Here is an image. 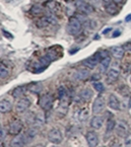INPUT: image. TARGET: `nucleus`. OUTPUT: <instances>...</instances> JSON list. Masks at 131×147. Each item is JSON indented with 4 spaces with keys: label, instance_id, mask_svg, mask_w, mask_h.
<instances>
[{
    "label": "nucleus",
    "instance_id": "nucleus-11",
    "mask_svg": "<svg viewBox=\"0 0 131 147\" xmlns=\"http://www.w3.org/2000/svg\"><path fill=\"white\" fill-rule=\"evenodd\" d=\"M107 106L114 111H118L119 109H120V102H119L118 98H117L116 95H114V94L110 95L108 101H107Z\"/></svg>",
    "mask_w": 131,
    "mask_h": 147
},
{
    "label": "nucleus",
    "instance_id": "nucleus-10",
    "mask_svg": "<svg viewBox=\"0 0 131 147\" xmlns=\"http://www.w3.org/2000/svg\"><path fill=\"white\" fill-rule=\"evenodd\" d=\"M86 140H87L89 146L95 147L99 143V136L95 131H88L86 134Z\"/></svg>",
    "mask_w": 131,
    "mask_h": 147
},
{
    "label": "nucleus",
    "instance_id": "nucleus-26",
    "mask_svg": "<svg viewBox=\"0 0 131 147\" xmlns=\"http://www.w3.org/2000/svg\"><path fill=\"white\" fill-rule=\"evenodd\" d=\"M31 13L33 15H42V13H44V8L42 7L40 5H39V4H36V5H34L33 7L31 8Z\"/></svg>",
    "mask_w": 131,
    "mask_h": 147
},
{
    "label": "nucleus",
    "instance_id": "nucleus-38",
    "mask_svg": "<svg viewBox=\"0 0 131 147\" xmlns=\"http://www.w3.org/2000/svg\"><path fill=\"white\" fill-rule=\"evenodd\" d=\"M129 107H131V98H130V101H129Z\"/></svg>",
    "mask_w": 131,
    "mask_h": 147
},
{
    "label": "nucleus",
    "instance_id": "nucleus-31",
    "mask_svg": "<svg viewBox=\"0 0 131 147\" xmlns=\"http://www.w3.org/2000/svg\"><path fill=\"white\" fill-rule=\"evenodd\" d=\"M3 34H4V36H5L6 38H9V39H13V36H11V34L10 33H7L5 30H3Z\"/></svg>",
    "mask_w": 131,
    "mask_h": 147
},
{
    "label": "nucleus",
    "instance_id": "nucleus-6",
    "mask_svg": "<svg viewBox=\"0 0 131 147\" xmlns=\"http://www.w3.org/2000/svg\"><path fill=\"white\" fill-rule=\"evenodd\" d=\"M23 129V123L20 119H15L9 124L8 132L12 135H18Z\"/></svg>",
    "mask_w": 131,
    "mask_h": 147
},
{
    "label": "nucleus",
    "instance_id": "nucleus-33",
    "mask_svg": "<svg viewBox=\"0 0 131 147\" xmlns=\"http://www.w3.org/2000/svg\"><path fill=\"white\" fill-rule=\"evenodd\" d=\"M118 36H120V31H116L114 33V36H112V37L116 38V37H118Z\"/></svg>",
    "mask_w": 131,
    "mask_h": 147
},
{
    "label": "nucleus",
    "instance_id": "nucleus-1",
    "mask_svg": "<svg viewBox=\"0 0 131 147\" xmlns=\"http://www.w3.org/2000/svg\"><path fill=\"white\" fill-rule=\"evenodd\" d=\"M82 31V23L75 17H71L67 24V32L72 36H77Z\"/></svg>",
    "mask_w": 131,
    "mask_h": 147
},
{
    "label": "nucleus",
    "instance_id": "nucleus-23",
    "mask_svg": "<svg viewBox=\"0 0 131 147\" xmlns=\"http://www.w3.org/2000/svg\"><path fill=\"white\" fill-rule=\"evenodd\" d=\"M46 123V116H44L42 113H39L38 115H36V117H35V121H34V124L37 126H42Z\"/></svg>",
    "mask_w": 131,
    "mask_h": 147
},
{
    "label": "nucleus",
    "instance_id": "nucleus-27",
    "mask_svg": "<svg viewBox=\"0 0 131 147\" xmlns=\"http://www.w3.org/2000/svg\"><path fill=\"white\" fill-rule=\"evenodd\" d=\"M36 24H37V26L39 27V28H42V27L47 26V25L49 24V22H48V20H47V17H46V16H44V17L40 18V19L39 21H38Z\"/></svg>",
    "mask_w": 131,
    "mask_h": 147
},
{
    "label": "nucleus",
    "instance_id": "nucleus-24",
    "mask_svg": "<svg viewBox=\"0 0 131 147\" xmlns=\"http://www.w3.org/2000/svg\"><path fill=\"white\" fill-rule=\"evenodd\" d=\"M10 75V70L8 69V67L6 65H4V63L2 62L0 64V79H6L8 76Z\"/></svg>",
    "mask_w": 131,
    "mask_h": 147
},
{
    "label": "nucleus",
    "instance_id": "nucleus-35",
    "mask_svg": "<svg viewBox=\"0 0 131 147\" xmlns=\"http://www.w3.org/2000/svg\"><path fill=\"white\" fill-rule=\"evenodd\" d=\"M125 21L126 22H130L131 21V14H129V15L127 16V17L125 18Z\"/></svg>",
    "mask_w": 131,
    "mask_h": 147
},
{
    "label": "nucleus",
    "instance_id": "nucleus-20",
    "mask_svg": "<svg viewBox=\"0 0 131 147\" xmlns=\"http://www.w3.org/2000/svg\"><path fill=\"white\" fill-rule=\"evenodd\" d=\"M93 97V92L92 90H90L89 88L83 89L80 92V98L83 102H89Z\"/></svg>",
    "mask_w": 131,
    "mask_h": 147
},
{
    "label": "nucleus",
    "instance_id": "nucleus-37",
    "mask_svg": "<svg viewBox=\"0 0 131 147\" xmlns=\"http://www.w3.org/2000/svg\"><path fill=\"white\" fill-rule=\"evenodd\" d=\"M110 30H112V28H108V29H107V30H105V31H103V34H107V32H110Z\"/></svg>",
    "mask_w": 131,
    "mask_h": 147
},
{
    "label": "nucleus",
    "instance_id": "nucleus-18",
    "mask_svg": "<svg viewBox=\"0 0 131 147\" xmlns=\"http://www.w3.org/2000/svg\"><path fill=\"white\" fill-rule=\"evenodd\" d=\"M27 90H28V86H19L13 90L12 95L14 98H22Z\"/></svg>",
    "mask_w": 131,
    "mask_h": 147
},
{
    "label": "nucleus",
    "instance_id": "nucleus-34",
    "mask_svg": "<svg viewBox=\"0 0 131 147\" xmlns=\"http://www.w3.org/2000/svg\"><path fill=\"white\" fill-rule=\"evenodd\" d=\"M5 138V133H4V128H2L1 129V141Z\"/></svg>",
    "mask_w": 131,
    "mask_h": 147
},
{
    "label": "nucleus",
    "instance_id": "nucleus-7",
    "mask_svg": "<svg viewBox=\"0 0 131 147\" xmlns=\"http://www.w3.org/2000/svg\"><path fill=\"white\" fill-rule=\"evenodd\" d=\"M76 6H77L78 10H80L83 14L90 15L94 12V8L92 5L87 3L84 0H76Z\"/></svg>",
    "mask_w": 131,
    "mask_h": 147
},
{
    "label": "nucleus",
    "instance_id": "nucleus-9",
    "mask_svg": "<svg viewBox=\"0 0 131 147\" xmlns=\"http://www.w3.org/2000/svg\"><path fill=\"white\" fill-rule=\"evenodd\" d=\"M30 106H31V101L29 100L28 98H21L16 103V106H15L16 112L19 113V114L25 113L30 108Z\"/></svg>",
    "mask_w": 131,
    "mask_h": 147
},
{
    "label": "nucleus",
    "instance_id": "nucleus-36",
    "mask_svg": "<svg viewBox=\"0 0 131 147\" xmlns=\"http://www.w3.org/2000/svg\"><path fill=\"white\" fill-rule=\"evenodd\" d=\"M112 1H114V3H121V2H122L123 0H112Z\"/></svg>",
    "mask_w": 131,
    "mask_h": 147
},
{
    "label": "nucleus",
    "instance_id": "nucleus-4",
    "mask_svg": "<svg viewBox=\"0 0 131 147\" xmlns=\"http://www.w3.org/2000/svg\"><path fill=\"white\" fill-rule=\"evenodd\" d=\"M101 53H97L95 55H93V56H91V57L85 59L84 61H83V64H84L87 68L94 69L95 67L99 64V62L101 60Z\"/></svg>",
    "mask_w": 131,
    "mask_h": 147
},
{
    "label": "nucleus",
    "instance_id": "nucleus-17",
    "mask_svg": "<svg viewBox=\"0 0 131 147\" xmlns=\"http://www.w3.org/2000/svg\"><path fill=\"white\" fill-rule=\"evenodd\" d=\"M110 53H112L114 57L117 58V59H120L124 55V49L121 47H112L110 49Z\"/></svg>",
    "mask_w": 131,
    "mask_h": 147
},
{
    "label": "nucleus",
    "instance_id": "nucleus-14",
    "mask_svg": "<svg viewBox=\"0 0 131 147\" xmlns=\"http://www.w3.org/2000/svg\"><path fill=\"white\" fill-rule=\"evenodd\" d=\"M119 77V71L116 68H110L107 71V80L108 83H114Z\"/></svg>",
    "mask_w": 131,
    "mask_h": 147
},
{
    "label": "nucleus",
    "instance_id": "nucleus-28",
    "mask_svg": "<svg viewBox=\"0 0 131 147\" xmlns=\"http://www.w3.org/2000/svg\"><path fill=\"white\" fill-rule=\"evenodd\" d=\"M93 87H94L95 90H96L97 92H99V93L103 92V90H105V87H103V83L98 82V81H95V82L93 83Z\"/></svg>",
    "mask_w": 131,
    "mask_h": 147
},
{
    "label": "nucleus",
    "instance_id": "nucleus-30",
    "mask_svg": "<svg viewBox=\"0 0 131 147\" xmlns=\"http://www.w3.org/2000/svg\"><path fill=\"white\" fill-rule=\"evenodd\" d=\"M116 123L114 119H108L107 123V132H110L112 130H114L116 128Z\"/></svg>",
    "mask_w": 131,
    "mask_h": 147
},
{
    "label": "nucleus",
    "instance_id": "nucleus-32",
    "mask_svg": "<svg viewBox=\"0 0 131 147\" xmlns=\"http://www.w3.org/2000/svg\"><path fill=\"white\" fill-rule=\"evenodd\" d=\"M99 79H100V75H97V74H94L92 77V80H95V81L99 80Z\"/></svg>",
    "mask_w": 131,
    "mask_h": 147
},
{
    "label": "nucleus",
    "instance_id": "nucleus-22",
    "mask_svg": "<svg viewBox=\"0 0 131 147\" xmlns=\"http://www.w3.org/2000/svg\"><path fill=\"white\" fill-rule=\"evenodd\" d=\"M12 109V104L8 100H1L0 101V112L2 114H5L7 112H10Z\"/></svg>",
    "mask_w": 131,
    "mask_h": 147
},
{
    "label": "nucleus",
    "instance_id": "nucleus-25",
    "mask_svg": "<svg viewBox=\"0 0 131 147\" xmlns=\"http://www.w3.org/2000/svg\"><path fill=\"white\" fill-rule=\"evenodd\" d=\"M105 10H107V12L108 14L110 15H116L118 11H117V7L116 5L114 3H112V2H107V4H105Z\"/></svg>",
    "mask_w": 131,
    "mask_h": 147
},
{
    "label": "nucleus",
    "instance_id": "nucleus-5",
    "mask_svg": "<svg viewBox=\"0 0 131 147\" xmlns=\"http://www.w3.org/2000/svg\"><path fill=\"white\" fill-rule=\"evenodd\" d=\"M116 134L120 137H126L129 132V126L126 123V121H119L118 123L116 124Z\"/></svg>",
    "mask_w": 131,
    "mask_h": 147
},
{
    "label": "nucleus",
    "instance_id": "nucleus-8",
    "mask_svg": "<svg viewBox=\"0 0 131 147\" xmlns=\"http://www.w3.org/2000/svg\"><path fill=\"white\" fill-rule=\"evenodd\" d=\"M105 99H103V97L98 96L95 99L94 103H93L92 111L94 114H100L101 111L105 109Z\"/></svg>",
    "mask_w": 131,
    "mask_h": 147
},
{
    "label": "nucleus",
    "instance_id": "nucleus-15",
    "mask_svg": "<svg viewBox=\"0 0 131 147\" xmlns=\"http://www.w3.org/2000/svg\"><path fill=\"white\" fill-rule=\"evenodd\" d=\"M26 145V142L24 140V137L23 135H16V136L11 140L10 142V146L12 147H22V146H25Z\"/></svg>",
    "mask_w": 131,
    "mask_h": 147
},
{
    "label": "nucleus",
    "instance_id": "nucleus-29",
    "mask_svg": "<svg viewBox=\"0 0 131 147\" xmlns=\"http://www.w3.org/2000/svg\"><path fill=\"white\" fill-rule=\"evenodd\" d=\"M66 95H67V91L63 86L58 88V98H59L60 100H63V99L66 98Z\"/></svg>",
    "mask_w": 131,
    "mask_h": 147
},
{
    "label": "nucleus",
    "instance_id": "nucleus-39",
    "mask_svg": "<svg viewBox=\"0 0 131 147\" xmlns=\"http://www.w3.org/2000/svg\"><path fill=\"white\" fill-rule=\"evenodd\" d=\"M130 82H131V79H130Z\"/></svg>",
    "mask_w": 131,
    "mask_h": 147
},
{
    "label": "nucleus",
    "instance_id": "nucleus-12",
    "mask_svg": "<svg viewBox=\"0 0 131 147\" xmlns=\"http://www.w3.org/2000/svg\"><path fill=\"white\" fill-rule=\"evenodd\" d=\"M90 74V71H89V68H82V69H78L77 71L74 73L73 77L75 80L77 81H82V80H85V79L88 78Z\"/></svg>",
    "mask_w": 131,
    "mask_h": 147
},
{
    "label": "nucleus",
    "instance_id": "nucleus-2",
    "mask_svg": "<svg viewBox=\"0 0 131 147\" xmlns=\"http://www.w3.org/2000/svg\"><path fill=\"white\" fill-rule=\"evenodd\" d=\"M39 106L46 112L51 110L53 106V97L50 94H44L40 96L39 100Z\"/></svg>",
    "mask_w": 131,
    "mask_h": 147
},
{
    "label": "nucleus",
    "instance_id": "nucleus-3",
    "mask_svg": "<svg viewBox=\"0 0 131 147\" xmlns=\"http://www.w3.org/2000/svg\"><path fill=\"white\" fill-rule=\"evenodd\" d=\"M47 138H48L49 141L53 144H59L61 143L63 136L62 133L58 128H51L48 131V134H47Z\"/></svg>",
    "mask_w": 131,
    "mask_h": 147
},
{
    "label": "nucleus",
    "instance_id": "nucleus-16",
    "mask_svg": "<svg viewBox=\"0 0 131 147\" xmlns=\"http://www.w3.org/2000/svg\"><path fill=\"white\" fill-rule=\"evenodd\" d=\"M44 86L40 82H33L28 85V90L30 92H33L35 94H40L42 91Z\"/></svg>",
    "mask_w": 131,
    "mask_h": 147
},
{
    "label": "nucleus",
    "instance_id": "nucleus-21",
    "mask_svg": "<svg viewBox=\"0 0 131 147\" xmlns=\"http://www.w3.org/2000/svg\"><path fill=\"white\" fill-rule=\"evenodd\" d=\"M88 117H89V110L87 108H83L77 114V121H80V123H84V121H87Z\"/></svg>",
    "mask_w": 131,
    "mask_h": 147
},
{
    "label": "nucleus",
    "instance_id": "nucleus-19",
    "mask_svg": "<svg viewBox=\"0 0 131 147\" xmlns=\"http://www.w3.org/2000/svg\"><path fill=\"white\" fill-rule=\"evenodd\" d=\"M110 65V56H105V57L101 58V66H100V71L101 73H105L107 71L108 67Z\"/></svg>",
    "mask_w": 131,
    "mask_h": 147
},
{
    "label": "nucleus",
    "instance_id": "nucleus-13",
    "mask_svg": "<svg viewBox=\"0 0 131 147\" xmlns=\"http://www.w3.org/2000/svg\"><path fill=\"white\" fill-rule=\"evenodd\" d=\"M103 121H105V119H103V117L95 116L92 117L91 121H90V125H91V127L94 128V129H100L101 126H103Z\"/></svg>",
    "mask_w": 131,
    "mask_h": 147
}]
</instances>
